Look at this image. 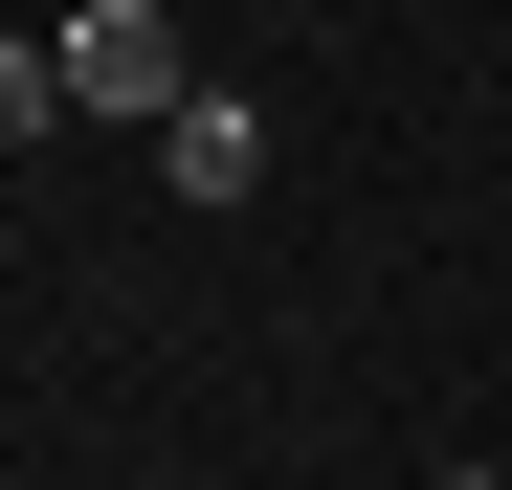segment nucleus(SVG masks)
<instances>
[{
    "label": "nucleus",
    "instance_id": "nucleus-1",
    "mask_svg": "<svg viewBox=\"0 0 512 490\" xmlns=\"http://www.w3.org/2000/svg\"><path fill=\"white\" fill-rule=\"evenodd\" d=\"M67 112H134V134H179V112H201V45H179V0H90V23H67Z\"/></svg>",
    "mask_w": 512,
    "mask_h": 490
},
{
    "label": "nucleus",
    "instance_id": "nucleus-2",
    "mask_svg": "<svg viewBox=\"0 0 512 490\" xmlns=\"http://www.w3.org/2000/svg\"><path fill=\"white\" fill-rule=\"evenodd\" d=\"M156 179H179V201H245V179H268V112H245V90H201L179 134H156Z\"/></svg>",
    "mask_w": 512,
    "mask_h": 490
},
{
    "label": "nucleus",
    "instance_id": "nucleus-3",
    "mask_svg": "<svg viewBox=\"0 0 512 490\" xmlns=\"http://www.w3.org/2000/svg\"><path fill=\"white\" fill-rule=\"evenodd\" d=\"M23 134H67V45H0V156Z\"/></svg>",
    "mask_w": 512,
    "mask_h": 490
},
{
    "label": "nucleus",
    "instance_id": "nucleus-4",
    "mask_svg": "<svg viewBox=\"0 0 512 490\" xmlns=\"http://www.w3.org/2000/svg\"><path fill=\"white\" fill-rule=\"evenodd\" d=\"M423 490H490V468H423Z\"/></svg>",
    "mask_w": 512,
    "mask_h": 490
}]
</instances>
